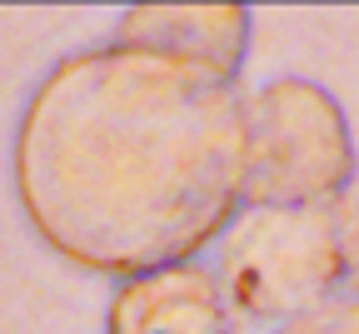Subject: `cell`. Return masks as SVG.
Returning a JSON list of instances; mask_svg holds the SVG:
<instances>
[{
  "label": "cell",
  "mask_w": 359,
  "mask_h": 334,
  "mask_svg": "<svg viewBox=\"0 0 359 334\" xmlns=\"http://www.w3.org/2000/svg\"><path fill=\"white\" fill-rule=\"evenodd\" d=\"M250 95L150 45L100 40L45 70L11 135L35 240L90 274L185 265L245 215Z\"/></svg>",
  "instance_id": "6da1fadb"
},
{
  "label": "cell",
  "mask_w": 359,
  "mask_h": 334,
  "mask_svg": "<svg viewBox=\"0 0 359 334\" xmlns=\"http://www.w3.org/2000/svg\"><path fill=\"white\" fill-rule=\"evenodd\" d=\"M219 279L255 319H299L359 295V200L245 210L219 250Z\"/></svg>",
  "instance_id": "7a4b0ae2"
},
{
  "label": "cell",
  "mask_w": 359,
  "mask_h": 334,
  "mask_svg": "<svg viewBox=\"0 0 359 334\" xmlns=\"http://www.w3.org/2000/svg\"><path fill=\"white\" fill-rule=\"evenodd\" d=\"M359 175L349 115L309 75H275L250 95V185L245 210H290L344 200Z\"/></svg>",
  "instance_id": "3957f363"
},
{
  "label": "cell",
  "mask_w": 359,
  "mask_h": 334,
  "mask_svg": "<svg viewBox=\"0 0 359 334\" xmlns=\"http://www.w3.org/2000/svg\"><path fill=\"white\" fill-rule=\"evenodd\" d=\"M105 334H240V319L219 269L185 260L120 279Z\"/></svg>",
  "instance_id": "277c9868"
},
{
  "label": "cell",
  "mask_w": 359,
  "mask_h": 334,
  "mask_svg": "<svg viewBox=\"0 0 359 334\" xmlns=\"http://www.w3.org/2000/svg\"><path fill=\"white\" fill-rule=\"evenodd\" d=\"M250 30H255V11L235 6V0H180V6H130L120 11L110 40H130V45H150L175 60L205 65L224 80H240L245 55H250Z\"/></svg>",
  "instance_id": "5b68a950"
},
{
  "label": "cell",
  "mask_w": 359,
  "mask_h": 334,
  "mask_svg": "<svg viewBox=\"0 0 359 334\" xmlns=\"http://www.w3.org/2000/svg\"><path fill=\"white\" fill-rule=\"evenodd\" d=\"M275 334H359V295L354 300H334L325 309H309V314L280 324Z\"/></svg>",
  "instance_id": "8992f818"
}]
</instances>
